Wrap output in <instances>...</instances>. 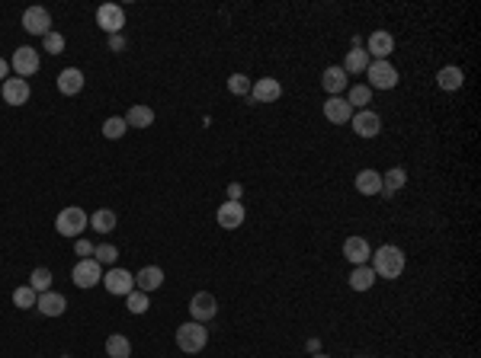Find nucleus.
Masks as SVG:
<instances>
[{
    "label": "nucleus",
    "mask_w": 481,
    "mask_h": 358,
    "mask_svg": "<svg viewBox=\"0 0 481 358\" xmlns=\"http://www.w3.org/2000/svg\"><path fill=\"white\" fill-rule=\"evenodd\" d=\"M7 70H10V61H4V58H0V80H7Z\"/></svg>",
    "instance_id": "nucleus-42"
},
{
    "label": "nucleus",
    "mask_w": 481,
    "mask_h": 358,
    "mask_svg": "<svg viewBox=\"0 0 481 358\" xmlns=\"http://www.w3.org/2000/svg\"><path fill=\"white\" fill-rule=\"evenodd\" d=\"M324 118L334 125H350V118H353V109H350V103L343 97H328L324 99Z\"/></svg>",
    "instance_id": "nucleus-18"
},
{
    "label": "nucleus",
    "mask_w": 481,
    "mask_h": 358,
    "mask_svg": "<svg viewBox=\"0 0 481 358\" xmlns=\"http://www.w3.org/2000/svg\"><path fill=\"white\" fill-rule=\"evenodd\" d=\"M369 266H372V272H376V278L391 282V278H401V272H405V266H408V256L401 247L385 243V247H379L376 253H372Z\"/></svg>",
    "instance_id": "nucleus-1"
},
{
    "label": "nucleus",
    "mask_w": 481,
    "mask_h": 358,
    "mask_svg": "<svg viewBox=\"0 0 481 358\" xmlns=\"http://www.w3.org/2000/svg\"><path fill=\"white\" fill-rule=\"evenodd\" d=\"M308 352H311V355H318L321 352V339H308V345H305Z\"/></svg>",
    "instance_id": "nucleus-41"
},
{
    "label": "nucleus",
    "mask_w": 481,
    "mask_h": 358,
    "mask_svg": "<svg viewBox=\"0 0 481 358\" xmlns=\"http://www.w3.org/2000/svg\"><path fill=\"white\" fill-rule=\"evenodd\" d=\"M35 301H39V295H35L29 285H20V288L13 291V307H20V310H29V307H35Z\"/></svg>",
    "instance_id": "nucleus-33"
},
{
    "label": "nucleus",
    "mask_w": 481,
    "mask_h": 358,
    "mask_svg": "<svg viewBox=\"0 0 481 358\" xmlns=\"http://www.w3.org/2000/svg\"><path fill=\"white\" fill-rule=\"evenodd\" d=\"M462 83H465V74H462V68H456V64H446V68L437 70V87L443 90V93H456V90H462Z\"/></svg>",
    "instance_id": "nucleus-22"
},
{
    "label": "nucleus",
    "mask_w": 481,
    "mask_h": 358,
    "mask_svg": "<svg viewBox=\"0 0 481 358\" xmlns=\"http://www.w3.org/2000/svg\"><path fill=\"white\" fill-rule=\"evenodd\" d=\"M35 310L45 314V317H61L64 310H68V297L58 295V291H42L39 301H35Z\"/></svg>",
    "instance_id": "nucleus-17"
},
{
    "label": "nucleus",
    "mask_w": 481,
    "mask_h": 358,
    "mask_svg": "<svg viewBox=\"0 0 481 358\" xmlns=\"http://www.w3.org/2000/svg\"><path fill=\"white\" fill-rule=\"evenodd\" d=\"M135 285H138V291H145V295H151V291H158L160 285H164V268L158 266H145L135 276Z\"/></svg>",
    "instance_id": "nucleus-24"
},
{
    "label": "nucleus",
    "mask_w": 481,
    "mask_h": 358,
    "mask_svg": "<svg viewBox=\"0 0 481 358\" xmlns=\"http://www.w3.org/2000/svg\"><path fill=\"white\" fill-rule=\"evenodd\" d=\"M244 218H247V211H244L241 202H225V205H218V211H215V221H218V228L222 230H237L241 224H244Z\"/></svg>",
    "instance_id": "nucleus-13"
},
{
    "label": "nucleus",
    "mask_w": 481,
    "mask_h": 358,
    "mask_svg": "<svg viewBox=\"0 0 481 358\" xmlns=\"http://www.w3.org/2000/svg\"><path fill=\"white\" fill-rule=\"evenodd\" d=\"M251 87H254V80L247 74H231L228 77V90L234 93V97H247V93H251Z\"/></svg>",
    "instance_id": "nucleus-36"
},
{
    "label": "nucleus",
    "mask_w": 481,
    "mask_h": 358,
    "mask_svg": "<svg viewBox=\"0 0 481 358\" xmlns=\"http://www.w3.org/2000/svg\"><path fill=\"white\" fill-rule=\"evenodd\" d=\"M347 103H350V109H369V103H372V90L366 87V83H356V87H350V97H347Z\"/></svg>",
    "instance_id": "nucleus-30"
},
{
    "label": "nucleus",
    "mask_w": 481,
    "mask_h": 358,
    "mask_svg": "<svg viewBox=\"0 0 481 358\" xmlns=\"http://www.w3.org/2000/svg\"><path fill=\"white\" fill-rule=\"evenodd\" d=\"M71 282L77 285V288H93V285L103 282V266H100L97 259H77V266L71 268Z\"/></svg>",
    "instance_id": "nucleus-5"
},
{
    "label": "nucleus",
    "mask_w": 481,
    "mask_h": 358,
    "mask_svg": "<svg viewBox=\"0 0 481 358\" xmlns=\"http://www.w3.org/2000/svg\"><path fill=\"white\" fill-rule=\"evenodd\" d=\"M84 90V70L81 68H64L61 74H58V93H64V97H77Z\"/></svg>",
    "instance_id": "nucleus-20"
},
{
    "label": "nucleus",
    "mask_w": 481,
    "mask_h": 358,
    "mask_svg": "<svg viewBox=\"0 0 481 358\" xmlns=\"http://www.w3.org/2000/svg\"><path fill=\"white\" fill-rule=\"evenodd\" d=\"M39 64H42V58H39V51L29 49V45H20V49L13 51V58H10V68L16 70V77H32L35 70H39Z\"/></svg>",
    "instance_id": "nucleus-8"
},
{
    "label": "nucleus",
    "mask_w": 481,
    "mask_h": 358,
    "mask_svg": "<svg viewBox=\"0 0 481 358\" xmlns=\"http://www.w3.org/2000/svg\"><path fill=\"white\" fill-rule=\"evenodd\" d=\"M129 355H132V342H129V336L112 333V336L106 339V358H129Z\"/></svg>",
    "instance_id": "nucleus-28"
},
{
    "label": "nucleus",
    "mask_w": 481,
    "mask_h": 358,
    "mask_svg": "<svg viewBox=\"0 0 481 358\" xmlns=\"http://www.w3.org/2000/svg\"><path fill=\"white\" fill-rule=\"evenodd\" d=\"M93 259H97L100 266H116L119 249L112 247V243H100V247H93Z\"/></svg>",
    "instance_id": "nucleus-34"
},
{
    "label": "nucleus",
    "mask_w": 481,
    "mask_h": 358,
    "mask_svg": "<svg viewBox=\"0 0 481 358\" xmlns=\"http://www.w3.org/2000/svg\"><path fill=\"white\" fill-rule=\"evenodd\" d=\"M206 342H209L206 323H196V320H189V323H180V330H177V345H180V352H186V355H196V352L206 349Z\"/></svg>",
    "instance_id": "nucleus-3"
},
{
    "label": "nucleus",
    "mask_w": 481,
    "mask_h": 358,
    "mask_svg": "<svg viewBox=\"0 0 481 358\" xmlns=\"http://www.w3.org/2000/svg\"><path fill=\"white\" fill-rule=\"evenodd\" d=\"M350 128H353L360 138H379L382 118H379V112H372V109H360L353 118H350Z\"/></svg>",
    "instance_id": "nucleus-11"
},
{
    "label": "nucleus",
    "mask_w": 481,
    "mask_h": 358,
    "mask_svg": "<svg viewBox=\"0 0 481 358\" xmlns=\"http://www.w3.org/2000/svg\"><path fill=\"white\" fill-rule=\"evenodd\" d=\"M391 51H395V35L385 32V29H376V32L369 35V42H366V55H369L372 61H388Z\"/></svg>",
    "instance_id": "nucleus-10"
},
{
    "label": "nucleus",
    "mask_w": 481,
    "mask_h": 358,
    "mask_svg": "<svg viewBox=\"0 0 481 358\" xmlns=\"http://www.w3.org/2000/svg\"><path fill=\"white\" fill-rule=\"evenodd\" d=\"M321 87L328 90V97H340L343 90H350V77L343 74V68H324V74H321Z\"/></svg>",
    "instance_id": "nucleus-19"
},
{
    "label": "nucleus",
    "mask_w": 481,
    "mask_h": 358,
    "mask_svg": "<svg viewBox=\"0 0 481 358\" xmlns=\"http://www.w3.org/2000/svg\"><path fill=\"white\" fill-rule=\"evenodd\" d=\"M90 228L97 230V234H109V230H116V211H109V208L93 211L90 214Z\"/></svg>",
    "instance_id": "nucleus-29"
},
{
    "label": "nucleus",
    "mask_w": 481,
    "mask_h": 358,
    "mask_svg": "<svg viewBox=\"0 0 481 358\" xmlns=\"http://www.w3.org/2000/svg\"><path fill=\"white\" fill-rule=\"evenodd\" d=\"M343 256H347V262H353V266H369L372 259V247L366 237H347L343 240Z\"/></svg>",
    "instance_id": "nucleus-16"
},
{
    "label": "nucleus",
    "mask_w": 481,
    "mask_h": 358,
    "mask_svg": "<svg viewBox=\"0 0 481 358\" xmlns=\"http://www.w3.org/2000/svg\"><path fill=\"white\" fill-rule=\"evenodd\" d=\"M74 253L84 256V259H90V256H93V243L84 240V237H77V240H74Z\"/></svg>",
    "instance_id": "nucleus-38"
},
{
    "label": "nucleus",
    "mask_w": 481,
    "mask_h": 358,
    "mask_svg": "<svg viewBox=\"0 0 481 358\" xmlns=\"http://www.w3.org/2000/svg\"><path fill=\"white\" fill-rule=\"evenodd\" d=\"M122 118H126L129 128H151L154 125V109L151 106H145V103H138V106H132L129 116H122Z\"/></svg>",
    "instance_id": "nucleus-25"
},
{
    "label": "nucleus",
    "mask_w": 481,
    "mask_h": 358,
    "mask_svg": "<svg viewBox=\"0 0 481 358\" xmlns=\"http://www.w3.org/2000/svg\"><path fill=\"white\" fill-rule=\"evenodd\" d=\"M126 307H129V314H135V317H141L151 304H148V295L145 291H132V295H126Z\"/></svg>",
    "instance_id": "nucleus-35"
},
{
    "label": "nucleus",
    "mask_w": 481,
    "mask_h": 358,
    "mask_svg": "<svg viewBox=\"0 0 481 358\" xmlns=\"http://www.w3.org/2000/svg\"><path fill=\"white\" fill-rule=\"evenodd\" d=\"M241 195H244V186L241 183H228V202H241Z\"/></svg>",
    "instance_id": "nucleus-39"
},
{
    "label": "nucleus",
    "mask_w": 481,
    "mask_h": 358,
    "mask_svg": "<svg viewBox=\"0 0 481 358\" xmlns=\"http://www.w3.org/2000/svg\"><path fill=\"white\" fill-rule=\"evenodd\" d=\"M23 29H26L29 35H49L52 32V16L45 7H29L26 13H23Z\"/></svg>",
    "instance_id": "nucleus-14"
},
{
    "label": "nucleus",
    "mask_w": 481,
    "mask_h": 358,
    "mask_svg": "<svg viewBox=\"0 0 481 358\" xmlns=\"http://www.w3.org/2000/svg\"><path fill=\"white\" fill-rule=\"evenodd\" d=\"M97 26L109 35H119L122 26H126V10L119 7V4H103V7L97 10Z\"/></svg>",
    "instance_id": "nucleus-9"
},
{
    "label": "nucleus",
    "mask_w": 481,
    "mask_h": 358,
    "mask_svg": "<svg viewBox=\"0 0 481 358\" xmlns=\"http://www.w3.org/2000/svg\"><path fill=\"white\" fill-rule=\"evenodd\" d=\"M347 282L353 291H369L372 285H376V272H372V266H353Z\"/></svg>",
    "instance_id": "nucleus-26"
},
{
    "label": "nucleus",
    "mask_w": 481,
    "mask_h": 358,
    "mask_svg": "<svg viewBox=\"0 0 481 358\" xmlns=\"http://www.w3.org/2000/svg\"><path fill=\"white\" fill-rule=\"evenodd\" d=\"M122 49H126V39H122V32L109 35V51H122Z\"/></svg>",
    "instance_id": "nucleus-40"
},
{
    "label": "nucleus",
    "mask_w": 481,
    "mask_h": 358,
    "mask_svg": "<svg viewBox=\"0 0 481 358\" xmlns=\"http://www.w3.org/2000/svg\"><path fill=\"white\" fill-rule=\"evenodd\" d=\"M52 268H45V266H39V268H32V276H29V288L35 291V295H42V291H52Z\"/></svg>",
    "instance_id": "nucleus-31"
},
{
    "label": "nucleus",
    "mask_w": 481,
    "mask_h": 358,
    "mask_svg": "<svg viewBox=\"0 0 481 358\" xmlns=\"http://www.w3.org/2000/svg\"><path fill=\"white\" fill-rule=\"evenodd\" d=\"M279 97H283V83H279L276 77H260L251 87V93H247L251 103H276Z\"/></svg>",
    "instance_id": "nucleus-12"
},
{
    "label": "nucleus",
    "mask_w": 481,
    "mask_h": 358,
    "mask_svg": "<svg viewBox=\"0 0 481 358\" xmlns=\"http://www.w3.org/2000/svg\"><path fill=\"white\" fill-rule=\"evenodd\" d=\"M0 90H4V103H7V106H26L29 97H32L29 80H23V77H7Z\"/></svg>",
    "instance_id": "nucleus-15"
},
{
    "label": "nucleus",
    "mask_w": 481,
    "mask_h": 358,
    "mask_svg": "<svg viewBox=\"0 0 481 358\" xmlns=\"http://www.w3.org/2000/svg\"><path fill=\"white\" fill-rule=\"evenodd\" d=\"M311 358H331V355H324V352H318V355H311Z\"/></svg>",
    "instance_id": "nucleus-43"
},
{
    "label": "nucleus",
    "mask_w": 481,
    "mask_h": 358,
    "mask_svg": "<svg viewBox=\"0 0 481 358\" xmlns=\"http://www.w3.org/2000/svg\"><path fill=\"white\" fill-rule=\"evenodd\" d=\"M126 131H129V125H126V118H122V116H109V118L103 122V138H106V141L126 138Z\"/></svg>",
    "instance_id": "nucleus-32"
},
{
    "label": "nucleus",
    "mask_w": 481,
    "mask_h": 358,
    "mask_svg": "<svg viewBox=\"0 0 481 358\" xmlns=\"http://www.w3.org/2000/svg\"><path fill=\"white\" fill-rule=\"evenodd\" d=\"M215 314H218L215 295H209V291H196V295L189 297V317H193L196 323H209Z\"/></svg>",
    "instance_id": "nucleus-7"
},
{
    "label": "nucleus",
    "mask_w": 481,
    "mask_h": 358,
    "mask_svg": "<svg viewBox=\"0 0 481 358\" xmlns=\"http://www.w3.org/2000/svg\"><path fill=\"white\" fill-rule=\"evenodd\" d=\"M369 61H372V58L366 55V49H350L340 68H343V74H347V77H360V74H366Z\"/></svg>",
    "instance_id": "nucleus-23"
},
{
    "label": "nucleus",
    "mask_w": 481,
    "mask_h": 358,
    "mask_svg": "<svg viewBox=\"0 0 481 358\" xmlns=\"http://www.w3.org/2000/svg\"><path fill=\"white\" fill-rule=\"evenodd\" d=\"M360 195H382V173L379 170H360L353 179Z\"/></svg>",
    "instance_id": "nucleus-21"
},
{
    "label": "nucleus",
    "mask_w": 481,
    "mask_h": 358,
    "mask_svg": "<svg viewBox=\"0 0 481 358\" xmlns=\"http://www.w3.org/2000/svg\"><path fill=\"white\" fill-rule=\"evenodd\" d=\"M405 183H408V170H405V166H391V170L382 176V192L385 195H395V192H401V189H405Z\"/></svg>",
    "instance_id": "nucleus-27"
},
{
    "label": "nucleus",
    "mask_w": 481,
    "mask_h": 358,
    "mask_svg": "<svg viewBox=\"0 0 481 358\" xmlns=\"http://www.w3.org/2000/svg\"><path fill=\"white\" fill-rule=\"evenodd\" d=\"M103 288L109 291V295H116V297H126V295H132L135 291V276L129 272V268L112 266L109 272L103 276Z\"/></svg>",
    "instance_id": "nucleus-6"
},
{
    "label": "nucleus",
    "mask_w": 481,
    "mask_h": 358,
    "mask_svg": "<svg viewBox=\"0 0 481 358\" xmlns=\"http://www.w3.org/2000/svg\"><path fill=\"white\" fill-rule=\"evenodd\" d=\"M366 77H369V83H366L369 90H395L398 80H401V74L391 61H369Z\"/></svg>",
    "instance_id": "nucleus-4"
},
{
    "label": "nucleus",
    "mask_w": 481,
    "mask_h": 358,
    "mask_svg": "<svg viewBox=\"0 0 481 358\" xmlns=\"http://www.w3.org/2000/svg\"><path fill=\"white\" fill-rule=\"evenodd\" d=\"M87 224H90V218H87L84 208H77V205H68L58 211L55 218V230L61 237H71V240H77V237L87 230Z\"/></svg>",
    "instance_id": "nucleus-2"
},
{
    "label": "nucleus",
    "mask_w": 481,
    "mask_h": 358,
    "mask_svg": "<svg viewBox=\"0 0 481 358\" xmlns=\"http://www.w3.org/2000/svg\"><path fill=\"white\" fill-rule=\"evenodd\" d=\"M42 45H45V51H49V55H61V51H64V35L52 29V32L42 39Z\"/></svg>",
    "instance_id": "nucleus-37"
},
{
    "label": "nucleus",
    "mask_w": 481,
    "mask_h": 358,
    "mask_svg": "<svg viewBox=\"0 0 481 358\" xmlns=\"http://www.w3.org/2000/svg\"><path fill=\"white\" fill-rule=\"evenodd\" d=\"M356 358H360V355H356Z\"/></svg>",
    "instance_id": "nucleus-44"
}]
</instances>
